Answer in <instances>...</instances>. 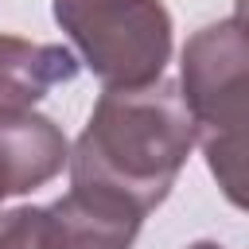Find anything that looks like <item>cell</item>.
Masks as SVG:
<instances>
[{"label": "cell", "mask_w": 249, "mask_h": 249, "mask_svg": "<svg viewBox=\"0 0 249 249\" xmlns=\"http://www.w3.org/2000/svg\"><path fill=\"white\" fill-rule=\"evenodd\" d=\"M198 144L195 117L179 82H152L140 89H105L70 144V183L101 187L144 214L163 206L191 148Z\"/></svg>", "instance_id": "obj_1"}, {"label": "cell", "mask_w": 249, "mask_h": 249, "mask_svg": "<svg viewBox=\"0 0 249 249\" xmlns=\"http://www.w3.org/2000/svg\"><path fill=\"white\" fill-rule=\"evenodd\" d=\"M179 93L195 117L206 171L226 202L249 214V31L233 16L187 39Z\"/></svg>", "instance_id": "obj_2"}, {"label": "cell", "mask_w": 249, "mask_h": 249, "mask_svg": "<svg viewBox=\"0 0 249 249\" xmlns=\"http://www.w3.org/2000/svg\"><path fill=\"white\" fill-rule=\"evenodd\" d=\"M51 8L78 62L105 89H140L163 78L175 31L163 0H51Z\"/></svg>", "instance_id": "obj_3"}, {"label": "cell", "mask_w": 249, "mask_h": 249, "mask_svg": "<svg viewBox=\"0 0 249 249\" xmlns=\"http://www.w3.org/2000/svg\"><path fill=\"white\" fill-rule=\"evenodd\" d=\"M140 226L144 210L101 187L70 183L62 198L43 206L47 249H132Z\"/></svg>", "instance_id": "obj_4"}, {"label": "cell", "mask_w": 249, "mask_h": 249, "mask_svg": "<svg viewBox=\"0 0 249 249\" xmlns=\"http://www.w3.org/2000/svg\"><path fill=\"white\" fill-rule=\"evenodd\" d=\"M82 70L78 54L58 43H31L0 35V113H19L43 101L54 86L74 82Z\"/></svg>", "instance_id": "obj_5"}, {"label": "cell", "mask_w": 249, "mask_h": 249, "mask_svg": "<svg viewBox=\"0 0 249 249\" xmlns=\"http://www.w3.org/2000/svg\"><path fill=\"white\" fill-rule=\"evenodd\" d=\"M0 249H47L43 206L0 210Z\"/></svg>", "instance_id": "obj_6"}, {"label": "cell", "mask_w": 249, "mask_h": 249, "mask_svg": "<svg viewBox=\"0 0 249 249\" xmlns=\"http://www.w3.org/2000/svg\"><path fill=\"white\" fill-rule=\"evenodd\" d=\"M8 195H16V191H12V175H8V163H4V156H0V202H4Z\"/></svg>", "instance_id": "obj_7"}, {"label": "cell", "mask_w": 249, "mask_h": 249, "mask_svg": "<svg viewBox=\"0 0 249 249\" xmlns=\"http://www.w3.org/2000/svg\"><path fill=\"white\" fill-rule=\"evenodd\" d=\"M233 19L249 31V0H233Z\"/></svg>", "instance_id": "obj_8"}, {"label": "cell", "mask_w": 249, "mask_h": 249, "mask_svg": "<svg viewBox=\"0 0 249 249\" xmlns=\"http://www.w3.org/2000/svg\"><path fill=\"white\" fill-rule=\"evenodd\" d=\"M187 249H222V245H218V241H191Z\"/></svg>", "instance_id": "obj_9"}]
</instances>
